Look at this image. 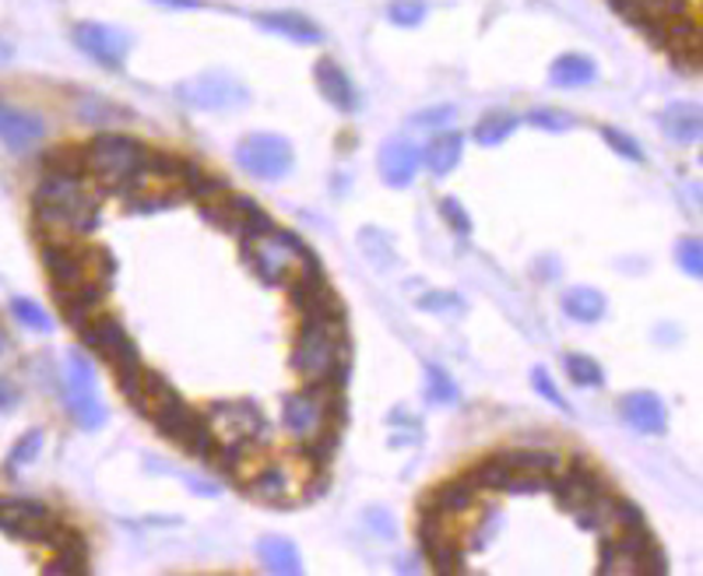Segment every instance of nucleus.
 Here are the masks:
<instances>
[{
	"label": "nucleus",
	"mask_w": 703,
	"mask_h": 576,
	"mask_svg": "<svg viewBox=\"0 0 703 576\" xmlns=\"http://www.w3.org/2000/svg\"><path fill=\"white\" fill-rule=\"evenodd\" d=\"M348 334L345 320H327V316H303L292 348V369L307 383H327L345 391L348 380Z\"/></svg>",
	"instance_id": "obj_1"
},
{
	"label": "nucleus",
	"mask_w": 703,
	"mask_h": 576,
	"mask_svg": "<svg viewBox=\"0 0 703 576\" xmlns=\"http://www.w3.org/2000/svg\"><path fill=\"white\" fill-rule=\"evenodd\" d=\"M32 208L49 232L85 235L99 226V197L81 186V176L46 173L32 194Z\"/></svg>",
	"instance_id": "obj_2"
},
{
	"label": "nucleus",
	"mask_w": 703,
	"mask_h": 576,
	"mask_svg": "<svg viewBox=\"0 0 703 576\" xmlns=\"http://www.w3.org/2000/svg\"><path fill=\"white\" fill-rule=\"evenodd\" d=\"M243 261L264 285L281 288V285H289L310 261H316V253L299 240L296 232L272 226L261 235H254V240L243 243Z\"/></svg>",
	"instance_id": "obj_3"
},
{
	"label": "nucleus",
	"mask_w": 703,
	"mask_h": 576,
	"mask_svg": "<svg viewBox=\"0 0 703 576\" xmlns=\"http://www.w3.org/2000/svg\"><path fill=\"white\" fill-rule=\"evenodd\" d=\"M345 391L338 387H327V383H307L299 394H289L286 404H281V422L286 429L310 443V439L324 436V433H338L345 426Z\"/></svg>",
	"instance_id": "obj_4"
},
{
	"label": "nucleus",
	"mask_w": 703,
	"mask_h": 576,
	"mask_svg": "<svg viewBox=\"0 0 703 576\" xmlns=\"http://www.w3.org/2000/svg\"><path fill=\"white\" fill-rule=\"evenodd\" d=\"M85 173H92L106 191L124 194L127 186L134 183V176L141 173L148 162V151L138 138L130 134H99L85 148Z\"/></svg>",
	"instance_id": "obj_5"
},
{
	"label": "nucleus",
	"mask_w": 703,
	"mask_h": 576,
	"mask_svg": "<svg viewBox=\"0 0 703 576\" xmlns=\"http://www.w3.org/2000/svg\"><path fill=\"white\" fill-rule=\"evenodd\" d=\"M176 99L191 110H205V113H229V110H243L250 103V89L226 71H205L194 74L187 81L176 84Z\"/></svg>",
	"instance_id": "obj_6"
},
{
	"label": "nucleus",
	"mask_w": 703,
	"mask_h": 576,
	"mask_svg": "<svg viewBox=\"0 0 703 576\" xmlns=\"http://www.w3.org/2000/svg\"><path fill=\"white\" fill-rule=\"evenodd\" d=\"M64 401H67V412H71V418L81 429L95 433V429L106 426V408H103V401H99V391H95V366L81 352L67 355Z\"/></svg>",
	"instance_id": "obj_7"
},
{
	"label": "nucleus",
	"mask_w": 703,
	"mask_h": 576,
	"mask_svg": "<svg viewBox=\"0 0 703 576\" xmlns=\"http://www.w3.org/2000/svg\"><path fill=\"white\" fill-rule=\"evenodd\" d=\"M237 162H240V169L246 176L275 183V180L292 173L296 151H292L289 138H281V134L257 130V134H246V138L237 145Z\"/></svg>",
	"instance_id": "obj_8"
},
{
	"label": "nucleus",
	"mask_w": 703,
	"mask_h": 576,
	"mask_svg": "<svg viewBox=\"0 0 703 576\" xmlns=\"http://www.w3.org/2000/svg\"><path fill=\"white\" fill-rule=\"evenodd\" d=\"M200 215H205L215 229L240 235V243L254 240V235H261L264 229H272V218H267V211L257 205V200L237 197V194H226L219 200H208V205H200Z\"/></svg>",
	"instance_id": "obj_9"
},
{
	"label": "nucleus",
	"mask_w": 703,
	"mask_h": 576,
	"mask_svg": "<svg viewBox=\"0 0 703 576\" xmlns=\"http://www.w3.org/2000/svg\"><path fill=\"white\" fill-rule=\"evenodd\" d=\"M205 418L219 447H240L246 439H261L267 426L254 401H215Z\"/></svg>",
	"instance_id": "obj_10"
},
{
	"label": "nucleus",
	"mask_w": 703,
	"mask_h": 576,
	"mask_svg": "<svg viewBox=\"0 0 703 576\" xmlns=\"http://www.w3.org/2000/svg\"><path fill=\"white\" fill-rule=\"evenodd\" d=\"M57 517L49 514L46 503L36 499H11V496H0V531L28 541V545H43L49 523Z\"/></svg>",
	"instance_id": "obj_11"
},
{
	"label": "nucleus",
	"mask_w": 703,
	"mask_h": 576,
	"mask_svg": "<svg viewBox=\"0 0 703 576\" xmlns=\"http://www.w3.org/2000/svg\"><path fill=\"white\" fill-rule=\"evenodd\" d=\"M74 43L85 57L99 60L103 67H120L130 54V36L113 25H103V22H78L74 25Z\"/></svg>",
	"instance_id": "obj_12"
},
{
	"label": "nucleus",
	"mask_w": 703,
	"mask_h": 576,
	"mask_svg": "<svg viewBox=\"0 0 703 576\" xmlns=\"http://www.w3.org/2000/svg\"><path fill=\"white\" fill-rule=\"evenodd\" d=\"M418 549H423V555L437 573H464V555L458 549V541L450 538L440 514L423 510V520H418Z\"/></svg>",
	"instance_id": "obj_13"
},
{
	"label": "nucleus",
	"mask_w": 703,
	"mask_h": 576,
	"mask_svg": "<svg viewBox=\"0 0 703 576\" xmlns=\"http://www.w3.org/2000/svg\"><path fill=\"white\" fill-rule=\"evenodd\" d=\"M106 288H110L106 281H95V278L78 281V285H54V299L67 324L81 331L99 313V307H103Z\"/></svg>",
	"instance_id": "obj_14"
},
{
	"label": "nucleus",
	"mask_w": 703,
	"mask_h": 576,
	"mask_svg": "<svg viewBox=\"0 0 703 576\" xmlns=\"http://www.w3.org/2000/svg\"><path fill=\"white\" fill-rule=\"evenodd\" d=\"M549 488H552V496H556L560 510H566V514L588 510L591 503H598L601 496H606V485H601V479H598L595 471H588V468L566 471L563 479H556V474H552Z\"/></svg>",
	"instance_id": "obj_15"
},
{
	"label": "nucleus",
	"mask_w": 703,
	"mask_h": 576,
	"mask_svg": "<svg viewBox=\"0 0 703 576\" xmlns=\"http://www.w3.org/2000/svg\"><path fill=\"white\" fill-rule=\"evenodd\" d=\"M619 418L626 422L633 433H644V436H661L668 429V412H665V401L650 391H633L623 394L615 404Z\"/></svg>",
	"instance_id": "obj_16"
},
{
	"label": "nucleus",
	"mask_w": 703,
	"mask_h": 576,
	"mask_svg": "<svg viewBox=\"0 0 703 576\" xmlns=\"http://www.w3.org/2000/svg\"><path fill=\"white\" fill-rule=\"evenodd\" d=\"M46 138V120L0 99V145L8 151H28Z\"/></svg>",
	"instance_id": "obj_17"
},
{
	"label": "nucleus",
	"mask_w": 703,
	"mask_h": 576,
	"mask_svg": "<svg viewBox=\"0 0 703 576\" xmlns=\"http://www.w3.org/2000/svg\"><path fill=\"white\" fill-rule=\"evenodd\" d=\"M380 180L394 186V191H405V186L418 176V169H423V148L412 145L408 138H394L380 148Z\"/></svg>",
	"instance_id": "obj_18"
},
{
	"label": "nucleus",
	"mask_w": 703,
	"mask_h": 576,
	"mask_svg": "<svg viewBox=\"0 0 703 576\" xmlns=\"http://www.w3.org/2000/svg\"><path fill=\"white\" fill-rule=\"evenodd\" d=\"M313 74H316V89H321V95L327 99L334 110H338V113L356 110V103H359L356 84H352V78L345 74L342 64H334V60L324 57V60H316Z\"/></svg>",
	"instance_id": "obj_19"
},
{
	"label": "nucleus",
	"mask_w": 703,
	"mask_h": 576,
	"mask_svg": "<svg viewBox=\"0 0 703 576\" xmlns=\"http://www.w3.org/2000/svg\"><path fill=\"white\" fill-rule=\"evenodd\" d=\"M257 25L267 28V32H275V36H281V39H292V43H303V46L324 43L321 25H316L313 19H307V14H299V11H267V14H257Z\"/></svg>",
	"instance_id": "obj_20"
},
{
	"label": "nucleus",
	"mask_w": 703,
	"mask_h": 576,
	"mask_svg": "<svg viewBox=\"0 0 703 576\" xmlns=\"http://www.w3.org/2000/svg\"><path fill=\"white\" fill-rule=\"evenodd\" d=\"M609 4L641 28L650 22H668L690 14V0H609Z\"/></svg>",
	"instance_id": "obj_21"
},
{
	"label": "nucleus",
	"mask_w": 703,
	"mask_h": 576,
	"mask_svg": "<svg viewBox=\"0 0 703 576\" xmlns=\"http://www.w3.org/2000/svg\"><path fill=\"white\" fill-rule=\"evenodd\" d=\"M661 130L672 138L676 145H696L703 134V113L696 103H672L661 110Z\"/></svg>",
	"instance_id": "obj_22"
},
{
	"label": "nucleus",
	"mask_w": 703,
	"mask_h": 576,
	"mask_svg": "<svg viewBox=\"0 0 703 576\" xmlns=\"http://www.w3.org/2000/svg\"><path fill=\"white\" fill-rule=\"evenodd\" d=\"M475 493L479 488L468 482V479H454L440 485L437 493H426L423 496V510L429 514H440V517H450V514H468L475 506Z\"/></svg>",
	"instance_id": "obj_23"
},
{
	"label": "nucleus",
	"mask_w": 703,
	"mask_h": 576,
	"mask_svg": "<svg viewBox=\"0 0 703 576\" xmlns=\"http://www.w3.org/2000/svg\"><path fill=\"white\" fill-rule=\"evenodd\" d=\"M464 155V134L458 130H440L437 138H433L423 151V165L429 169L433 176H450L458 169Z\"/></svg>",
	"instance_id": "obj_24"
},
{
	"label": "nucleus",
	"mask_w": 703,
	"mask_h": 576,
	"mask_svg": "<svg viewBox=\"0 0 703 576\" xmlns=\"http://www.w3.org/2000/svg\"><path fill=\"white\" fill-rule=\"evenodd\" d=\"M595 78H598V64L588 54H563L549 67V81L556 84V89H588Z\"/></svg>",
	"instance_id": "obj_25"
},
{
	"label": "nucleus",
	"mask_w": 703,
	"mask_h": 576,
	"mask_svg": "<svg viewBox=\"0 0 703 576\" xmlns=\"http://www.w3.org/2000/svg\"><path fill=\"white\" fill-rule=\"evenodd\" d=\"M257 555L267 573H278V576H296L303 573V558H299V549L292 545L289 538H278V534H267L257 541Z\"/></svg>",
	"instance_id": "obj_26"
},
{
	"label": "nucleus",
	"mask_w": 703,
	"mask_h": 576,
	"mask_svg": "<svg viewBox=\"0 0 703 576\" xmlns=\"http://www.w3.org/2000/svg\"><path fill=\"white\" fill-rule=\"evenodd\" d=\"M563 313L571 320H577V324H598V320L606 316V296H601L598 288H588V285L566 288Z\"/></svg>",
	"instance_id": "obj_27"
},
{
	"label": "nucleus",
	"mask_w": 703,
	"mask_h": 576,
	"mask_svg": "<svg viewBox=\"0 0 703 576\" xmlns=\"http://www.w3.org/2000/svg\"><path fill=\"white\" fill-rule=\"evenodd\" d=\"M517 127H521V116H514V113H507V110H493V113L482 116L472 134H475L479 145L493 148V145H504Z\"/></svg>",
	"instance_id": "obj_28"
},
{
	"label": "nucleus",
	"mask_w": 703,
	"mask_h": 576,
	"mask_svg": "<svg viewBox=\"0 0 703 576\" xmlns=\"http://www.w3.org/2000/svg\"><path fill=\"white\" fill-rule=\"evenodd\" d=\"M243 488H246V496L257 499V503H281V499H286V493H289V479H286V471H281V468L267 464Z\"/></svg>",
	"instance_id": "obj_29"
},
{
	"label": "nucleus",
	"mask_w": 703,
	"mask_h": 576,
	"mask_svg": "<svg viewBox=\"0 0 703 576\" xmlns=\"http://www.w3.org/2000/svg\"><path fill=\"white\" fill-rule=\"evenodd\" d=\"M499 461L514 471H528V474H556L560 468V457L552 450H507V453H496Z\"/></svg>",
	"instance_id": "obj_30"
},
{
	"label": "nucleus",
	"mask_w": 703,
	"mask_h": 576,
	"mask_svg": "<svg viewBox=\"0 0 703 576\" xmlns=\"http://www.w3.org/2000/svg\"><path fill=\"white\" fill-rule=\"evenodd\" d=\"M43 169L57 176H81L85 173V151L74 145H57L43 155Z\"/></svg>",
	"instance_id": "obj_31"
},
{
	"label": "nucleus",
	"mask_w": 703,
	"mask_h": 576,
	"mask_svg": "<svg viewBox=\"0 0 703 576\" xmlns=\"http://www.w3.org/2000/svg\"><path fill=\"white\" fill-rule=\"evenodd\" d=\"M303 316H327V320H345V307H342V299L331 292L327 285L316 288L313 296H307L303 302L296 307Z\"/></svg>",
	"instance_id": "obj_32"
},
{
	"label": "nucleus",
	"mask_w": 703,
	"mask_h": 576,
	"mask_svg": "<svg viewBox=\"0 0 703 576\" xmlns=\"http://www.w3.org/2000/svg\"><path fill=\"white\" fill-rule=\"evenodd\" d=\"M563 366H566V377H571L577 387H601L606 383V369H601L591 355H566L563 359Z\"/></svg>",
	"instance_id": "obj_33"
},
{
	"label": "nucleus",
	"mask_w": 703,
	"mask_h": 576,
	"mask_svg": "<svg viewBox=\"0 0 703 576\" xmlns=\"http://www.w3.org/2000/svg\"><path fill=\"white\" fill-rule=\"evenodd\" d=\"M426 398L433 404H454L458 401V383L450 380V372L437 362L426 366Z\"/></svg>",
	"instance_id": "obj_34"
},
{
	"label": "nucleus",
	"mask_w": 703,
	"mask_h": 576,
	"mask_svg": "<svg viewBox=\"0 0 703 576\" xmlns=\"http://www.w3.org/2000/svg\"><path fill=\"white\" fill-rule=\"evenodd\" d=\"M43 443H46V436H43V429H28L19 443H14V450L8 453V464H4V471L8 474H14L19 468H25V464H32L39 457V450H43Z\"/></svg>",
	"instance_id": "obj_35"
},
{
	"label": "nucleus",
	"mask_w": 703,
	"mask_h": 576,
	"mask_svg": "<svg viewBox=\"0 0 703 576\" xmlns=\"http://www.w3.org/2000/svg\"><path fill=\"white\" fill-rule=\"evenodd\" d=\"M525 120L531 127H539L545 134H566V130H574L577 127V116L571 113H563V110H549V106H539V110H531Z\"/></svg>",
	"instance_id": "obj_36"
},
{
	"label": "nucleus",
	"mask_w": 703,
	"mask_h": 576,
	"mask_svg": "<svg viewBox=\"0 0 703 576\" xmlns=\"http://www.w3.org/2000/svg\"><path fill=\"white\" fill-rule=\"evenodd\" d=\"M11 316L19 320V324H25L28 331H49L54 327V320H49V313L39 307V302H32V299H11Z\"/></svg>",
	"instance_id": "obj_37"
},
{
	"label": "nucleus",
	"mask_w": 703,
	"mask_h": 576,
	"mask_svg": "<svg viewBox=\"0 0 703 576\" xmlns=\"http://www.w3.org/2000/svg\"><path fill=\"white\" fill-rule=\"evenodd\" d=\"M426 0H391L388 8V19L397 25V28H415L426 22Z\"/></svg>",
	"instance_id": "obj_38"
},
{
	"label": "nucleus",
	"mask_w": 703,
	"mask_h": 576,
	"mask_svg": "<svg viewBox=\"0 0 703 576\" xmlns=\"http://www.w3.org/2000/svg\"><path fill=\"white\" fill-rule=\"evenodd\" d=\"M601 138H606V145L615 151V155H623L626 162H637V165H644L647 162V155H644V148L630 138V134H623L619 127H601Z\"/></svg>",
	"instance_id": "obj_39"
},
{
	"label": "nucleus",
	"mask_w": 703,
	"mask_h": 576,
	"mask_svg": "<svg viewBox=\"0 0 703 576\" xmlns=\"http://www.w3.org/2000/svg\"><path fill=\"white\" fill-rule=\"evenodd\" d=\"M531 387L539 391V398H545L552 408H560V412H571V404H566V398L560 394V387H556V380L549 377V369H542V366H534L531 369Z\"/></svg>",
	"instance_id": "obj_40"
},
{
	"label": "nucleus",
	"mask_w": 703,
	"mask_h": 576,
	"mask_svg": "<svg viewBox=\"0 0 703 576\" xmlns=\"http://www.w3.org/2000/svg\"><path fill=\"white\" fill-rule=\"evenodd\" d=\"M676 261L690 278H703V246H700L696 235H693V240H682L676 246Z\"/></svg>",
	"instance_id": "obj_41"
},
{
	"label": "nucleus",
	"mask_w": 703,
	"mask_h": 576,
	"mask_svg": "<svg viewBox=\"0 0 703 576\" xmlns=\"http://www.w3.org/2000/svg\"><path fill=\"white\" fill-rule=\"evenodd\" d=\"M46 573H89V549L57 552L54 563H46Z\"/></svg>",
	"instance_id": "obj_42"
},
{
	"label": "nucleus",
	"mask_w": 703,
	"mask_h": 576,
	"mask_svg": "<svg viewBox=\"0 0 703 576\" xmlns=\"http://www.w3.org/2000/svg\"><path fill=\"white\" fill-rule=\"evenodd\" d=\"M418 310H426V313H450V310H461V296L454 292H426L423 299L415 302Z\"/></svg>",
	"instance_id": "obj_43"
},
{
	"label": "nucleus",
	"mask_w": 703,
	"mask_h": 576,
	"mask_svg": "<svg viewBox=\"0 0 703 576\" xmlns=\"http://www.w3.org/2000/svg\"><path fill=\"white\" fill-rule=\"evenodd\" d=\"M440 211H443V218H447V226H450V229H454V232H464V235H468V232H472V218H468V211H464V208L458 205V200H454V197H443V200H440Z\"/></svg>",
	"instance_id": "obj_44"
},
{
	"label": "nucleus",
	"mask_w": 703,
	"mask_h": 576,
	"mask_svg": "<svg viewBox=\"0 0 703 576\" xmlns=\"http://www.w3.org/2000/svg\"><path fill=\"white\" fill-rule=\"evenodd\" d=\"M450 116H454V106H429V110L412 116V127H433V130H437V127L450 124Z\"/></svg>",
	"instance_id": "obj_45"
},
{
	"label": "nucleus",
	"mask_w": 703,
	"mask_h": 576,
	"mask_svg": "<svg viewBox=\"0 0 703 576\" xmlns=\"http://www.w3.org/2000/svg\"><path fill=\"white\" fill-rule=\"evenodd\" d=\"M366 523H373V531L383 538H394L397 534V520L388 510H366Z\"/></svg>",
	"instance_id": "obj_46"
},
{
	"label": "nucleus",
	"mask_w": 703,
	"mask_h": 576,
	"mask_svg": "<svg viewBox=\"0 0 703 576\" xmlns=\"http://www.w3.org/2000/svg\"><path fill=\"white\" fill-rule=\"evenodd\" d=\"M14 404H19V387H14L11 380H4L0 377V415L4 412H11Z\"/></svg>",
	"instance_id": "obj_47"
},
{
	"label": "nucleus",
	"mask_w": 703,
	"mask_h": 576,
	"mask_svg": "<svg viewBox=\"0 0 703 576\" xmlns=\"http://www.w3.org/2000/svg\"><path fill=\"white\" fill-rule=\"evenodd\" d=\"M155 4H165V8H176V11H183V8H187V11H194V8H200V4H197V0H155Z\"/></svg>",
	"instance_id": "obj_48"
},
{
	"label": "nucleus",
	"mask_w": 703,
	"mask_h": 576,
	"mask_svg": "<svg viewBox=\"0 0 703 576\" xmlns=\"http://www.w3.org/2000/svg\"><path fill=\"white\" fill-rule=\"evenodd\" d=\"M0 348H4V337H0Z\"/></svg>",
	"instance_id": "obj_49"
}]
</instances>
